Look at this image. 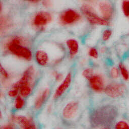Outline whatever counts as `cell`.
<instances>
[{
    "label": "cell",
    "instance_id": "17",
    "mask_svg": "<svg viewBox=\"0 0 129 129\" xmlns=\"http://www.w3.org/2000/svg\"><path fill=\"white\" fill-rule=\"evenodd\" d=\"M33 86L29 85L21 86L19 88V95L23 98L29 96L32 93Z\"/></svg>",
    "mask_w": 129,
    "mask_h": 129
},
{
    "label": "cell",
    "instance_id": "1",
    "mask_svg": "<svg viewBox=\"0 0 129 129\" xmlns=\"http://www.w3.org/2000/svg\"><path fill=\"white\" fill-rule=\"evenodd\" d=\"M64 54L65 50L61 45L54 42L45 41L36 49L33 58L38 66L46 67L59 63Z\"/></svg>",
    "mask_w": 129,
    "mask_h": 129
},
{
    "label": "cell",
    "instance_id": "10",
    "mask_svg": "<svg viewBox=\"0 0 129 129\" xmlns=\"http://www.w3.org/2000/svg\"><path fill=\"white\" fill-rule=\"evenodd\" d=\"M98 10L100 16L105 20L110 21L112 19L113 16L114 9L110 2L108 1L100 2L98 4Z\"/></svg>",
    "mask_w": 129,
    "mask_h": 129
},
{
    "label": "cell",
    "instance_id": "13",
    "mask_svg": "<svg viewBox=\"0 0 129 129\" xmlns=\"http://www.w3.org/2000/svg\"><path fill=\"white\" fill-rule=\"evenodd\" d=\"M11 118L13 121L19 124L22 129H31L34 123L31 118L24 115H12Z\"/></svg>",
    "mask_w": 129,
    "mask_h": 129
},
{
    "label": "cell",
    "instance_id": "25",
    "mask_svg": "<svg viewBox=\"0 0 129 129\" xmlns=\"http://www.w3.org/2000/svg\"><path fill=\"white\" fill-rule=\"evenodd\" d=\"M115 129H129V124L124 120H119L115 124Z\"/></svg>",
    "mask_w": 129,
    "mask_h": 129
},
{
    "label": "cell",
    "instance_id": "28",
    "mask_svg": "<svg viewBox=\"0 0 129 129\" xmlns=\"http://www.w3.org/2000/svg\"><path fill=\"white\" fill-rule=\"evenodd\" d=\"M53 76L55 79V80L57 82L62 81L63 80V75L57 71H54L53 72Z\"/></svg>",
    "mask_w": 129,
    "mask_h": 129
},
{
    "label": "cell",
    "instance_id": "24",
    "mask_svg": "<svg viewBox=\"0 0 129 129\" xmlns=\"http://www.w3.org/2000/svg\"><path fill=\"white\" fill-rule=\"evenodd\" d=\"M82 74L84 78L88 80L94 75V70L92 68H87L83 71Z\"/></svg>",
    "mask_w": 129,
    "mask_h": 129
},
{
    "label": "cell",
    "instance_id": "31",
    "mask_svg": "<svg viewBox=\"0 0 129 129\" xmlns=\"http://www.w3.org/2000/svg\"><path fill=\"white\" fill-rule=\"evenodd\" d=\"M2 3L1 2V1H0V12L1 13H2Z\"/></svg>",
    "mask_w": 129,
    "mask_h": 129
},
{
    "label": "cell",
    "instance_id": "8",
    "mask_svg": "<svg viewBox=\"0 0 129 129\" xmlns=\"http://www.w3.org/2000/svg\"><path fill=\"white\" fill-rule=\"evenodd\" d=\"M125 86L123 83L112 82L105 86L103 92L107 96L116 98L122 96L125 93Z\"/></svg>",
    "mask_w": 129,
    "mask_h": 129
},
{
    "label": "cell",
    "instance_id": "6",
    "mask_svg": "<svg viewBox=\"0 0 129 129\" xmlns=\"http://www.w3.org/2000/svg\"><path fill=\"white\" fill-rule=\"evenodd\" d=\"M82 18V15L79 12L74 9H68L60 13L58 21L62 25L70 26L79 22Z\"/></svg>",
    "mask_w": 129,
    "mask_h": 129
},
{
    "label": "cell",
    "instance_id": "21",
    "mask_svg": "<svg viewBox=\"0 0 129 129\" xmlns=\"http://www.w3.org/2000/svg\"><path fill=\"white\" fill-rule=\"evenodd\" d=\"M112 35V31L109 28H106L103 30L102 33V40L104 42L108 41Z\"/></svg>",
    "mask_w": 129,
    "mask_h": 129
},
{
    "label": "cell",
    "instance_id": "27",
    "mask_svg": "<svg viewBox=\"0 0 129 129\" xmlns=\"http://www.w3.org/2000/svg\"><path fill=\"white\" fill-rule=\"evenodd\" d=\"M8 95L10 97L16 98L19 95V90L17 89L12 88L8 91Z\"/></svg>",
    "mask_w": 129,
    "mask_h": 129
},
{
    "label": "cell",
    "instance_id": "4",
    "mask_svg": "<svg viewBox=\"0 0 129 129\" xmlns=\"http://www.w3.org/2000/svg\"><path fill=\"white\" fill-rule=\"evenodd\" d=\"M80 10L88 22L92 25L108 26L110 24V21L105 20L99 15L93 7L90 4H83L80 7Z\"/></svg>",
    "mask_w": 129,
    "mask_h": 129
},
{
    "label": "cell",
    "instance_id": "12",
    "mask_svg": "<svg viewBox=\"0 0 129 129\" xmlns=\"http://www.w3.org/2000/svg\"><path fill=\"white\" fill-rule=\"evenodd\" d=\"M78 109V103L76 101H71L64 106L62 111V116L67 119H71L76 115Z\"/></svg>",
    "mask_w": 129,
    "mask_h": 129
},
{
    "label": "cell",
    "instance_id": "16",
    "mask_svg": "<svg viewBox=\"0 0 129 129\" xmlns=\"http://www.w3.org/2000/svg\"><path fill=\"white\" fill-rule=\"evenodd\" d=\"M13 26V21L12 19L8 16H1L0 20V28L1 32L6 33Z\"/></svg>",
    "mask_w": 129,
    "mask_h": 129
},
{
    "label": "cell",
    "instance_id": "33",
    "mask_svg": "<svg viewBox=\"0 0 129 129\" xmlns=\"http://www.w3.org/2000/svg\"><path fill=\"white\" fill-rule=\"evenodd\" d=\"M101 129H109V128L108 127H102Z\"/></svg>",
    "mask_w": 129,
    "mask_h": 129
},
{
    "label": "cell",
    "instance_id": "18",
    "mask_svg": "<svg viewBox=\"0 0 129 129\" xmlns=\"http://www.w3.org/2000/svg\"><path fill=\"white\" fill-rule=\"evenodd\" d=\"M26 104V101L23 97L21 95H18L15 98L14 103V107L15 110H19L23 109Z\"/></svg>",
    "mask_w": 129,
    "mask_h": 129
},
{
    "label": "cell",
    "instance_id": "7",
    "mask_svg": "<svg viewBox=\"0 0 129 129\" xmlns=\"http://www.w3.org/2000/svg\"><path fill=\"white\" fill-rule=\"evenodd\" d=\"M36 76V70L33 66H29L23 72L20 79L13 83L11 87L19 90L22 85H29L33 86Z\"/></svg>",
    "mask_w": 129,
    "mask_h": 129
},
{
    "label": "cell",
    "instance_id": "19",
    "mask_svg": "<svg viewBox=\"0 0 129 129\" xmlns=\"http://www.w3.org/2000/svg\"><path fill=\"white\" fill-rule=\"evenodd\" d=\"M118 68L119 70L120 74L124 81H128L129 80V71L126 66L122 63L119 62L118 65Z\"/></svg>",
    "mask_w": 129,
    "mask_h": 129
},
{
    "label": "cell",
    "instance_id": "2",
    "mask_svg": "<svg viewBox=\"0 0 129 129\" xmlns=\"http://www.w3.org/2000/svg\"><path fill=\"white\" fill-rule=\"evenodd\" d=\"M29 43L27 38L16 35L5 40L3 44V48L5 52L19 59L31 61L33 58V54L29 47Z\"/></svg>",
    "mask_w": 129,
    "mask_h": 129
},
{
    "label": "cell",
    "instance_id": "5",
    "mask_svg": "<svg viewBox=\"0 0 129 129\" xmlns=\"http://www.w3.org/2000/svg\"><path fill=\"white\" fill-rule=\"evenodd\" d=\"M53 15L48 11H40L36 12L31 20V24L34 28L42 30L53 20Z\"/></svg>",
    "mask_w": 129,
    "mask_h": 129
},
{
    "label": "cell",
    "instance_id": "32",
    "mask_svg": "<svg viewBox=\"0 0 129 129\" xmlns=\"http://www.w3.org/2000/svg\"><path fill=\"white\" fill-rule=\"evenodd\" d=\"M31 129H38V128H37L36 125L34 123V124L33 125V126H32V128H31Z\"/></svg>",
    "mask_w": 129,
    "mask_h": 129
},
{
    "label": "cell",
    "instance_id": "20",
    "mask_svg": "<svg viewBox=\"0 0 129 129\" xmlns=\"http://www.w3.org/2000/svg\"><path fill=\"white\" fill-rule=\"evenodd\" d=\"M121 10L123 15L129 18V1H123L122 2Z\"/></svg>",
    "mask_w": 129,
    "mask_h": 129
},
{
    "label": "cell",
    "instance_id": "14",
    "mask_svg": "<svg viewBox=\"0 0 129 129\" xmlns=\"http://www.w3.org/2000/svg\"><path fill=\"white\" fill-rule=\"evenodd\" d=\"M50 93V89L48 87L43 89L37 96L34 102V108L36 110L40 109L44 104Z\"/></svg>",
    "mask_w": 129,
    "mask_h": 129
},
{
    "label": "cell",
    "instance_id": "23",
    "mask_svg": "<svg viewBox=\"0 0 129 129\" xmlns=\"http://www.w3.org/2000/svg\"><path fill=\"white\" fill-rule=\"evenodd\" d=\"M120 72L118 67H112L109 71V76L110 77L114 79H117L119 77Z\"/></svg>",
    "mask_w": 129,
    "mask_h": 129
},
{
    "label": "cell",
    "instance_id": "3",
    "mask_svg": "<svg viewBox=\"0 0 129 129\" xmlns=\"http://www.w3.org/2000/svg\"><path fill=\"white\" fill-rule=\"evenodd\" d=\"M117 109L113 105L105 104L93 109L90 114V122L93 127H108L117 116Z\"/></svg>",
    "mask_w": 129,
    "mask_h": 129
},
{
    "label": "cell",
    "instance_id": "11",
    "mask_svg": "<svg viewBox=\"0 0 129 129\" xmlns=\"http://www.w3.org/2000/svg\"><path fill=\"white\" fill-rule=\"evenodd\" d=\"M72 79V74L71 72L68 73L61 83L55 89L53 94V99H57L60 98L69 88Z\"/></svg>",
    "mask_w": 129,
    "mask_h": 129
},
{
    "label": "cell",
    "instance_id": "15",
    "mask_svg": "<svg viewBox=\"0 0 129 129\" xmlns=\"http://www.w3.org/2000/svg\"><path fill=\"white\" fill-rule=\"evenodd\" d=\"M66 44L68 49L69 56L74 58L78 53L79 50V44L78 41L74 38H69L66 42Z\"/></svg>",
    "mask_w": 129,
    "mask_h": 129
},
{
    "label": "cell",
    "instance_id": "22",
    "mask_svg": "<svg viewBox=\"0 0 129 129\" xmlns=\"http://www.w3.org/2000/svg\"><path fill=\"white\" fill-rule=\"evenodd\" d=\"M0 72H1V76L3 80L5 81V82H7L8 81H9L11 77L10 74L9 73V72L6 70V69H5L2 66V64H1V66H0Z\"/></svg>",
    "mask_w": 129,
    "mask_h": 129
},
{
    "label": "cell",
    "instance_id": "26",
    "mask_svg": "<svg viewBox=\"0 0 129 129\" xmlns=\"http://www.w3.org/2000/svg\"><path fill=\"white\" fill-rule=\"evenodd\" d=\"M88 54L90 57L93 59H97L98 57V51L97 49L94 47H92L89 48Z\"/></svg>",
    "mask_w": 129,
    "mask_h": 129
},
{
    "label": "cell",
    "instance_id": "9",
    "mask_svg": "<svg viewBox=\"0 0 129 129\" xmlns=\"http://www.w3.org/2000/svg\"><path fill=\"white\" fill-rule=\"evenodd\" d=\"M90 88L96 93H101L104 91L105 88V82L103 77L98 74L94 75L88 80Z\"/></svg>",
    "mask_w": 129,
    "mask_h": 129
},
{
    "label": "cell",
    "instance_id": "30",
    "mask_svg": "<svg viewBox=\"0 0 129 129\" xmlns=\"http://www.w3.org/2000/svg\"><path fill=\"white\" fill-rule=\"evenodd\" d=\"M1 129H15V126L13 123H9L4 125Z\"/></svg>",
    "mask_w": 129,
    "mask_h": 129
},
{
    "label": "cell",
    "instance_id": "29",
    "mask_svg": "<svg viewBox=\"0 0 129 129\" xmlns=\"http://www.w3.org/2000/svg\"><path fill=\"white\" fill-rule=\"evenodd\" d=\"M52 5L53 3L51 1H43L42 2V5L46 8H50L52 6Z\"/></svg>",
    "mask_w": 129,
    "mask_h": 129
}]
</instances>
